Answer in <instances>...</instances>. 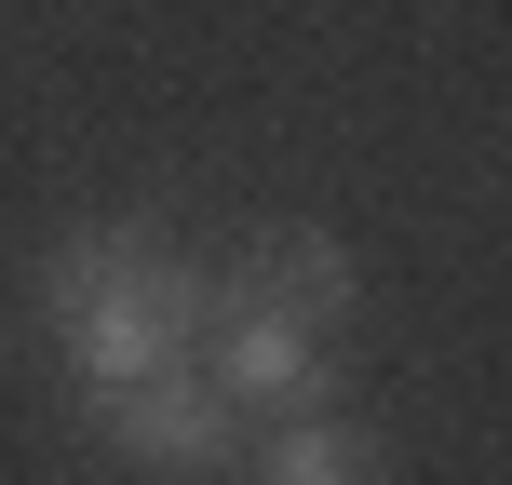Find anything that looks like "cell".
Instances as JSON below:
<instances>
[{
	"label": "cell",
	"mask_w": 512,
	"mask_h": 485,
	"mask_svg": "<svg viewBox=\"0 0 512 485\" xmlns=\"http://www.w3.org/2000/svg\"><path fill=\"white\" fill-rule=\"evenodd\" d=\"M27 324H41V351H54L68 391L162 378V364H189L203 324H216V256H189L162 216H81V230H54L41 270H27Z\"/></svg>",
	"instance_id": "obj_1"
},
{
	"label": "cell",
	"mask_w": 512,
	"mask_h": 485,
	"mask_svg": "<svg viewBox=\"0 0 512 485\" xmlns=\"http://www.w3.org/2000/svg\"><path fill=\"white\" fill-rule=\"evenodd\" d=\"M81 418H95V445H108V459H122V472H149V485H230L243 432H256L230 391L203 378V351H189V364H162V378L81 391Z\"/></svg>",
	"instance_id": "obj_2"
},
{
	"label": "cell",
	"mask_w": 512,
	"mask_h": 485,
	"mask_svg": "<svg viewBox=\"0 0 512 485\" xmlns=\"http://www.w3.org/2000/svg\"><path fill=\"white\" fill-rule=\"evenodd\" d=\"M203 378L230 391L243 418H297V405H337V324H297V310H270V297H230V283H216Z\"/></svg>",
	"instance_id": "obj_3"
},
{
	"label": "cell",
	"mask_w": 512,
	"mask_h": 485,
	"mask_svg": "<svg viewBox=\"0 0 512 485\" xmlns=\"http://www.w3.org/2000/svg\"><path fill=\"white\" fill-rule=\"evenodd\" d=\"M216 283H230V297L297 310V324H337V337H351V310H364V256L337 243V230H310V216H270V230H243L230 256H216Z\"/></svg>",
	"instance_id": "obj_4"
},
{
	"label": "cell",
	"mask_w": 512,
	"mask_h": 485,
	"mask_svg": "<svg viewBox=\"0 0 512 485\" xmlns=\"http://www.w3.org/2000/svg\"><path fill=\"white\" fill-rule=\"evenodd\" d=\"M230 485H391V432L351 405H297V418H256Z\"/></svg>",
	"instance_id": "obj_5"
}]
</instances>
